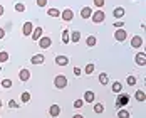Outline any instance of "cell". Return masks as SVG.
<instances>
[{
  "mask_svg": "<svg viewBox=\"0 0 146 118\" xmlns=\"http://www.w3.org/2000/svg\"><path fill=\"white\" fill-rule=\"evenodd\" d=\"M0 108H2V101H0Z\"/></svg>",
  "mask_w": 146,
  "mask_h": 118,
  "instance_id": "cell-42",
  "label": "cell"
},
{
  "mask_svg": "<svg viewBox=\"0 0 146 118\" xmlns=\"http://www.w3.org/2000/svg\"><path fill=\"white\" fill-rule=\"evenodd\" d=\"M74 76H81V74H82V71H81V69H79V68H74Z\"/></svg>",
  "mask_w": 146,
  "mask_h": 118,
  "instance_id": "cell-38",
  "label": "cell"
},
{
  "mask_svg": "<svg viewBox=\"0 0 146 118\" xmlns=\"http://www.w3.org/2000/svg\"><path fill=\"white\" fill-rule=\"evenodd\" d=\"M98 79H99V83H101L102 86L109 83V76H108V73H101V74H99V78H98Z\"/></svg>",
  "mask_w": 146,
  "mask_h": 118,
  "instance_id": "cell-20",
  "label": "cell"
},
{
  "mask_svg": "<svg viewBox=\"0 0 146 118\" xmlns=\"http://www.w3.org/2000/svg\"><path fill=\"white\" fill-rule=\"evenodd\" d=\"M3 12H5V10H3V7H2V5H0V17H2V15H3Z\"/></svg>",
  "mask_w": 146,
  "mask_h": 118,
  "instance_id": "cell-41",
  "label": "cell"
},
{
  "mask_svg": "<svg viewBox=\"0 0 146 118\" xmlns=\"http://www.w3.org/2000/svg\"><path fill=\"white\" fill-rule=\"evenodd\" d=\"M91 15H92V9H91V7L81 9V17H82V19H91Z\"/></svg>",
  "mask_w": 146,
  "mask_h": 118,
  "instance_id": "cell-16",
  "label": "cell"
},
{
  "mask_svg": "<svg viewBox=\"0 0 146 118\" xmlns=\"http://www.w3.org/2000/svg\"><path fill=\"white\" fill-rule=\"evenodd\" d=\"M0 71H2V66H0Z\"/></svg>",
  "mask_w": 146,
  "mask_h": 118,
  "instance_id": "cell-43",
  "label": "cell"
},
{
  "mask_svg": "<svg viewBox=\"0 0 146 118\" xmlns=\"http://www.w3.org/2000/svg\"><path fill=\"white\" fill-rule=\"evenodd\" d=\"M134 98H136L138 101H145V100H146V95H145V91H141V89H138V91L134 93Z\"/></svg>",
  "mask_w": 146,
  "mask_h": 118,
  "instance_id": "cell-22",
  "label": "cell"
},
{
  "mask_svg": "<svg viewBox=\"0 0 146 118\" xmlns=\"http://www.w3.org/2000/svg\"><path fill=\"white\" fill-rule=\"evenodd\" d=\"M32 30H34V24H32V22H25V24L22 25V34L27 36V37H30Z\"/></svg>",
  "mask_w": 146,
  "mask_h": 118,
  "instance_id": "cell-8",
  "label": "cell"
},
{
  "mask_svg": "<svg viewBox=\"0 0 146 118\" xmlns=\"http://www.w3.org/2000/svg\"><path fill=\"white\" fill-rule=\"evenodd\" d=\"M47 15H50V17H60V10H57V9H49Z\"/></svg>",
  "mask_w": 146,
  "mask_h": 118,
  "instance_id": "cell-28",
  "label": "cell"
},
{
  "mask_svg": "<svg viewBox=\"0 0 146 118\" xmlns=\"http://www.w3.org/2000/svg\"><path fill=\"white\" fill-rule=\"evenodd\" d=\"M37 42H39V47H42V49H49V47L52 46V39L47 37V36H42Z\"/></svg>",
  "mask_w": 146,
  "mask_h": 118,
  "instance_id": "cell-4",
  "label": "cell"
},
{
  "mask_svg": "<svg viewBox=\"0 0 146 118\" xmlns=\"http://www.w3.org/2000/svg\"><path fill=\"white\" fill-rule=\"evenodd\" d=\"M35 3H37V7H45L47 0H35Z\"/></svg>",
  "mask_w": 146,
  "mask_h": 118,
  "instance_id": "cell-36",
  "label": "cell"
},
{
  "mask_svg": "<svg viewBox=\"0 0 146 118\" xmlns=\"http://www.w3.org/2000/svg\"><path fill=\"white\" fill-rule=\"evenodd\" d=\"M9 61V52L7 51H2L0 52V62H7Z\"/></svg>",
  "mask_w": 146,
  "mask_h": 118,
  "instance_id": "cell-29",
  "label": "cell"
},
{
  "mask_svg": "<svg viewBox=\"0 0 146 118\" xmlns=\"http://www.w3.org/2000/svg\"><path fill=\"white\" fill-rule=\"evenodd\" d=\"M42 32H44V29H42V27H35V29L32 30V34H30V39H32L34 42H37V41L42 37Z\"/></svg>",
  "mask_w": 146,
  "mask_h": 118,
  "instance_id": "cell-5",
  "label": "cell"
},
{
  "mask_svg": "<svg viewBox=\"0 0 146 118\" xmlns=\"http://www.w3.org/2000/svg\"><path fill=\"white\" fill-rule=\"evenodd\" d=\"M113 25H114V29H123L124 22H123V20H114V24H113Z\"/></svg>",
  "mask_w": 146,
  "mask_h": 118,
  "instance_id": "cell-34",
  "label": "cell"
},
{
  "mask_svg": "<svg viewBox=\"0 0 146 118\" xmlns=\"http://www.w3.org/2000/svg\"><path fill=\"white\" fill-rule=\"evenodd\" d=\"M19 79H20L22 83L29 81V79H30V71H29V69H20V71H19Z\"/></svg>",
  "mask_w": 146,
  "mask_h": 118,
  "instance_id": "cell-10",
  "label": "cell"
},
{
  "mask_svg": "<svg viewBox=\"0 0 146 118\" xmlns=\"http://www.w3.org/2000/svg\"><path fill=\"white\" fill-rule=\"evenodd\" d=\"M92 3H94L98 9H102V7H104V0H92Z\"/></svg>",
  "mask_w": 146,
  "mask_h": 118,
  "instance_id": "cell-35",
  "label": "cell"
},
{
  "mask_svg": "<svg viewBox=\"0 0 146 118\" xmlns=\"http://www.w3.org/2000/svg\"><path fill=\"white\" fill-rule=\"evenodd\" d=\"M94 113H104V105L102 103H96L94 105Z\"/></svg>",
  "mask_w": 146,
  "mask_h": 118,
  "instance_id": "cell-27",
  "label": "cell"
},
{
  "mask_svg": "<svg viewBox=\"0 0 146 118\" xmlns=\"http://www.w3.org/2000/svg\"><path fill=\"white\" fill-rule=\"evenodd\" d=\"M72 118H84V117H82V115H81V113H76V115H74Z\"/></svg>",
  "mask_w": 146,
  "mask_h": 118,
  "instance_id": "cell-40",
  "label": "cell"
},
{
  "mask_svg": "<svg viewBox=\"0 0 146 118\" xmlns=\"http://www.w3.org/2000/svg\"><path fill=\"white\" fill-rule=\"evenodd\" d=\"M124 14H126V12H124L123 7H116V9L113 10V15H114V19H117V20H121V19L124 17Z\"/></svg>",
  "mask_w": 146,
  "mask_h": 118,
  "instance_id": "cell-13",
  "label": "cell"
},
{
  "mask_svg": "<svg viewBox=\"0 0 146 118\" xmlns=\"http://www.w3.org/2000/svg\"><path fill=\"white\" fill-rule=\"evenodd\" d=\"M129 117H131V113H129L128 110H124V108L117 111V118H129Z\"/></svg>",
  "mask_w": 146,
  "mask_h": 118,
  "instance_id": "cell-24",
  "label": "cell"
},
{
  "mask_svg": "<svg viewBox=\"0 0 146 118\" xmlns=\"http://www.w3.org/2000/svg\"><path fill=\"white\" fill-rule=\"evenodd\" d=\"M69 32H71V30H67V29L62 30V42H64V44H67V42L71 41V39H69Z\"/></svg>",
  "mask_w": 146,
  "mask_h": 118,
  "instance_id": "cell-25",
  "label": "cell"
},
{
  "mask_svg": "<svg viewBox=\"0 0 146 118\" xmlns=\"http://www.w3.org/2000/svg\"><path fill=\"white\" fill-rule=\"evenodd\" d=\"M111 89H113V93H121V91H123V84H121L119 81H114L113 86H111Z\"/></svg>",
  "mask_w": 146,
  "mask_h": 118,
  "instance_id": "cell-21",
  "label": "cell"
},
{
  "mask_svg": "<svg viewBox=\"0 0 146 118\" xmlns=\"http://www.w3.org/2000/svg\"><path fill=\"white\" fill-rule=\"evenodd\" d=\"M54 86H56L57 89H64L66 86H67V78L62 76V74L56 76V78H54Z\"/></svg>",
  "mask_w": 146,
  "mask_h": 118,
  "instance_id": "cell-1",
  "label": "cell"
},
{
  "mask_svg": "<svg viewBox=\"0 0 146 118\" xmlns=\"http://www.w3.org/2000/svg\"><path fill=\"white\" fill-rule=\"evenodd\" d=\"M44 56H42V54H34V56H32V59H30V62H32V64H42V62H44Z\"/></svg>",
  "mask_w": 146,
  "mask_h": 118,
  "instance_id": "cell-17",
  "label": "cell"
},
{
  "mask_svg": "<svg viewBox=\"0 0 146 118\" xmlns=\"http://www.w3.org/2000/svg\"><path fill=\"white\" fill-rule=\"evenodd\" d=\"M56 64L57 66H67L69 64V58L67 56H57L56 58Z\"/></svg>",
  "mask_w": 146,
  "mask_h": 118,
  "instance_id": "cell-15",
  "label": "cell"
},
{
  "mask_svg": "<svg viewBox=\"0 0 146 118\" xmlns=\"http://www.w3.org/2000/svg\"><path fill=\"white\" fill-rule=\"evenodd\" d=\"M60 17H62V20H66V22H71L74 19V12L71 9H66V10H62L60 12Z\"/></svg>",
  "mask_w": 146,
  "mask_h": 118,
  "instance_id": "cell-7",
  "label": "cell"
},
{
  "mask_svg": "<svg viewBox=\"0 0 146 118\" xmlns=\"http://www.w3.org/2000/svg\"><path fill=\"white\" fill-rule=\"evenodd\" d=\"M82 105H84V100H76L74 101V108L79 110V108H82Z\"/></svg>",
  "mask_w": 146,
  "mask_h": 118,
  "instance_id": "cell-33",
  "label": "cell"
},
{
  "mask_svg": "<svg viewBox=\"0 0 146 118\" xmlns=\"http://www.w3.org/2000/svg\"><path fill=\"white\" fill-rule=\"evenodd\" d=\"M114 39H116L117 42H124L126 39H128V32L124 29H116L114 32Z\"/></svg>",
  "mask_w": 146,
  "mask_h": 118,
  "instance_id": "cell-3",
  "label": "cell"
},
{
  "mask_svg": "<svg viewBox=\"0 0 146 118\" xmlns=\"http://www.w3.org/2000/svg\"><path fill=\"white\" fill-rule=\"evenodd\" d=\"M92 71H94V64H91V62H89L88 66L84 68V73H86V74H92Z\"/></svg>",
  "mask_w": 146,
  "mask_h": 118,
  "instance_id": "cell-32",
  "label": "cell"
},
{
  "mask_svg": "<svg viewBox=\"0 0 146 118\" xmlns=\"http://www.w3.org/2000/svg\"><path fill=\"white\" fill-rule=\"evenodd\" d=\"M104 19H106V15H104V12H102V10L92 12V15H91V20H92L94 24H102V22H104Z\"/></svg>",
  "mask_w": 146,
  "mask_h": 118,
  "instance_id": "cell-2",
  "label": "cell"
},
{
  "mask_svg": "<svg viewBox=\"0 0 146 118\" xmlns=\"http://www.w3.org/2000/svg\"><path fill=\"white\" fill-rule=\"evenodd\" d=\"M0 84H2V88H5V89L12 88V81H10V79H2V81H0Z\"/></svg>",
  "mask_w": 146,
  "mask_h": 118,
  "instance_id": "cell-26",
  "label": "cell"
},
{
  "mask_svg": "<svg viewBox=\"0 0 146 118\" xmlns=\"http://www.w3.org/2000/svg\"><path fill=\"white\" fill-rule=\"evenodd\" d=\"M134 61H136V64H138V66H145V64H146V54H145V52H138V54H136V58H134Z\"/></svg>",
  "mask_w": 146,
  "mask_h": 118,
  "instance_id": "cell-12",
  "label": "cell"
},
{
  "mask_svg": "<svg viewBox=\"0 0 146 118\" xmlns=\"http://www.w3.org/2000/svg\"><path fill=\"white\" fill-rule=\"evenodd\" d=\"M9 108H19V103L14 101V100H10V101H9Z\"/></svg>",
  "mask_w": 146,
  "mask_h": 118,
  "instance_id": "cell-37",
  "label": "cell"
},
{
  "mask_svg": "<svg viewBox=\"0 0 146 118\" xmlns=\"http://www.w3.org/2000/svg\"><path fill=\"white\" fill-rule=\"evenodd\" d=\"M49 115L52 118H57L60 115V106L59 105H50V108H49Z\"/></svg>",
  "mask_w": 146,
  "mask_h": 118,
  "instance_id": "cell-9",
  "label": "cell"
},
{
  "mask_svg": "<svg viewBox=\"0 0 146 118\" xmlns=\"http://www.w3.org/2000/svg\"><path fill=\"white\" fill-rule=\"evenodd\" d=\"M20 101H22V103H29L30 101V93L29 91H24V93L20 95Z\"/></svg>",
  "mask_w": 146,
  "mask_h": 118,
  "instance_id": "cell-23",
  "label": "cell"
},
{
  "mask_svg": "<svg viewBox=\"0 0 146 118\" xmlns=\"http://www.w3.org/2000/svg\"><path fill=\"white\" fill-rule=\"evenodd\" d=\"M96 42H98L96 36H88V39H86V46H88V47H94Z\"/></svg>",
  "mask_w": 146,
  "mask_h": 118,
  "instance_id": "cell-19",
  "label": "cell"
},
{
  "mask_svg": "<svg viewBox=\"0 0 146 118\" xmlns=\"http://www.w3.org/2000/svg\"><path fill=\"white\" fill-rule=\"evenodd\" d=\"M94 100H96L94 91H86V93H84V103H92Z\"/></svg>",
  "mask_w": 146,
  "mask_h": 118,
  "instance_id": "cell-14",
  "label": "cell"
},
{
  "mask_svg": "<svg viewBox=\"0 0 146 118\" xmlns=\"http://www.w3.org/2000/svg\"><path fill=\"white\" fill-rule=\"evenodd\" d=\"M128 103H129V95H121V96L117 98V101H116V108L126 106Z\"/></svg>",
  "mask_w": 146,
  "mask_h": 118,
  "instance_id": "cell-6",
  "label": "cell"
},
{
  "mask_svg": "<svg viewBox=\"0 0 146 118\" xmlns=\"http://www.w3.org/2000/svg\"><path fill=\"white\" fill-rule=\"evenodd\" d=\"M3 37H5V30H3V29H2V27H0V41H2Z\"/></svg>",
  "mask_w": 146,
  "mask_h": 118,
  "instance_id": "cell-39",
  "label": "cell"
},
{
  "mask_svg": "<svg viewBox=\"0 0 146 118\" xmlns=\"http://www.w3.org/2000/svg\"><path fill=\"white\" fill-rule=\"evenodd\" d=\"M126 83H128V86H134L136 84V78L134 76H128L126 78Z\"/></svg>",
  "mask_w": 146,
  "mask_h": 118,
  "instance_id": "cell-31",
  "label": "cell"
},
{
  "mask_svg": "<svg viewBox=\"0 0 146 118\" xmlns=\"http://www.w3.org/2000/svg\"><path fill=\"white\" fill-rule=\"evenodd\" d=\"M15 10H17V12H25V5H24L22 2L15 3Z\"/></svg>",
  "mask_w": 146,
  "mask_h": 118,
  "instance_id": "cell-30",
  "label": "cell"
},
{
  "mask_svg": "<svg viewBox=\"0 0 146 118\" xmlns=\"http://www.w3.org/2000/svg\"><path fill=\"white\" fill-rule=\"evenodd\" d=\"M141 46H143V37H141V36H134L131 39V47L138 49V47H141Z\"/></svg>",
  "mask_w": 146,
  "mask_h": 118,
  "instance_id": "cell-11",
  "label": "cell"
},
{
  "mask_svg": "<svg viewBox=\"0 0 146 118\" xmlns=\"http://www.w3.org/2000/svg\"><path fill=\"white\" fill-rule=\"evenodd\" d=\"M69 34H71V36H69V39H71L72 42L77 44V42L81 41V32H79V30H74V32H69Z\"/></svg>",
  "mask_w": 146,
  "mask_h": 118,
  "instance_id": "cell-18",
  "label": "cell"
}]
</instances>
